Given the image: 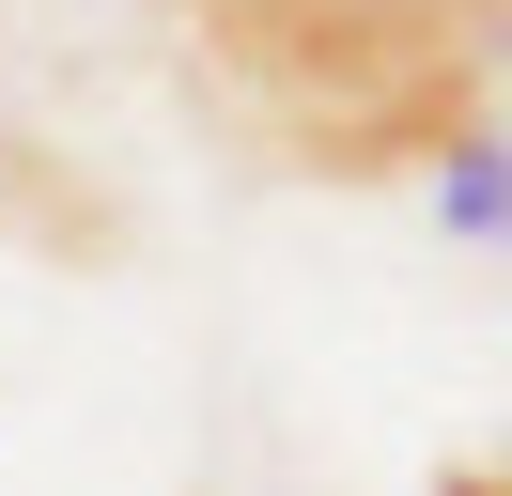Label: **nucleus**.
Returning <instances> with one entry per match:
<instances>
[{
  "label": "nucleus",
  "mask_w": 512,
  "mask_h": 496,
  "mask_svg": "<svg viewBox=\"0 0 512 496\" xmlns=\"http://www.w3.org/2000/svg\"><path fill=\"white\" fill-rule=\"evenodd\" d=\"M497 31L512 0H171L187 93L264 171H435L497 124Z\"/></svg>",
  "instance_id": "nucleus-1"
},
{
  "label": "nucleus",
  "mask_w": 512,
  "mask_h": 496,
  "mask_svg": "<svg viewBox=\"0 0 512 496\" xmlns=\"http://www.w3.org/2000/svg\"><path fill=\"white\" fill-rule=\"evenodd\" d=\"M435 233H450V248H497V233H512V155H497V124L435 155Z\"/></svg>",
  "instance_id": "nucleus-2"
},
{
  "label": "nucleus",
  "mask_w": 512,
  "mask_h": 496,
  "mask_svg": "<svg viewBox=\"0 0 512 496\" xmlns=\"http://www.w3.org/2000/svg\"><path fill=\"white\" fill-rule=\"evenodd\" d=\"M0 233H94V186H63L16 124H0Z\"/></svg>",
  "instance_id": "nucleus-3"
}]
</instances>
